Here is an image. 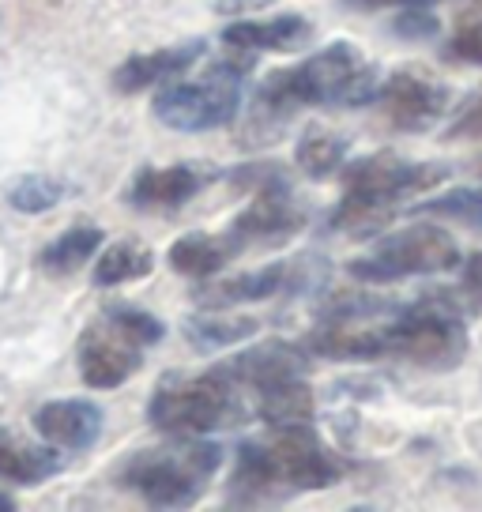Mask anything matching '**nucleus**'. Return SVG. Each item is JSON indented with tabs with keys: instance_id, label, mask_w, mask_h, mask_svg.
Returning <instances> with one entry per match:
<instances>
[{
	"instance_id": "obj_1",
	"label": "nucleus",
	"mask_w": 482,
	"mask_h": 512,
	"mask_svg": "<svg viewBox=\"0 0 482 512\" xmlns=\"http://www.w3.org/2000/svg\"><path fill=\"white\" fill-rule=\"evenodd\" d=\"M377 64L351 42H332L298 68H279L253 98V132H272L302 106H366L377 98ZM275 136V132H272Z\"/></svg>"
},
{
	"instance_id": "obj_2",
	"label": "nucleus",
	"mask_w": 482,
	"mask_h": 512,
	"mask_svg": "<svg viewBox=\"0 0 482 512\" xmlns=\"http://www.w3.org/2000/svg\"><path fill=\"white\" fill-rule=\"evenodd\" d=\"M373 362L377 358H400L418 369H456L467 358L471 332H467L464 309L449 294H426L411 305L381 302L370 313Z\"/></svg>"
},
{
	"instance_id": "obj_3",
	"label": "nucleus",
	"mask_w": 482,
	"mask_h": 512,
	"mask_svg": "<svg viewBox=\"0 0 482 512\" xmlns=\"http://www.w3.org/2000/svg\"><path fill=\"white\" fill-rule=\"evenodd\" d=\"M347 464L309 426H283L272 441H249L238 452L230 494L238 501H268L283 490H324L343 479Z\"/></svg>"
},
{
	"instance_id": "obj_4",
	"label": "nucleus",
	"mask_w": 482,
	"mask_h": 512,
	"mask_svg": "<svg viewBox=\"0 0 482 512\" xmlns=\"http://www.w3.org/2000/svg\"><path fill=\"white\" fill-rule=\"evenodd\" d=\"M449 177V166L411 162L392 151L370 155L343 166V200L332 211V230L351 238H370L400 211L415 192L437 189Z\"/></svg>"
},
{
	"instance_id": "obj_5",
	"label": "nucleus",
	"mask_w": 482,
	"mask_h": 512,
	"mask_svg": "<svg viewBox=\"0 0 482 512\" xmlns=\"http://www.w3.org/2000/svg\"><path fill=\"white\" fill-rule=\"evenodd\" d=\"M249 57H223L204 68L200 80H177L155 98V117L174 132H211L230 125L241 110V83Z\"/></svg>"
},
{
	"instance_id": "obj_6",
	"label": "nucleus",
	"mask_w": 482,
	"mask_h": 512,
	"mask_svg": "<svg viewBox=\"0 0 482 512\" xmlns=\"http://www.w3.org/2000/svg\"><path fill=\"white\" fill-rule=\"evenodd\" d=\"M234 411H238V384L226 381L219 369H211L185 381L181 377L162 381L147 407V418L159 433H170L177 441H196L226 426Z\"/></svg>"
},
{
	"instance_id": "obj_7",
	"label": "nucleus",
	"mask_w": 482,
	"mask_h": 512,
	"mask_svg": "<svg viewBox=\"0 0 482 512\" xmlns=\"http://www.w3.org/2000/svg\"><path fill=\"white\" fill-rule=\"evenodd\" d=\"M215 467H219V448L211 445L189 441L185 448H155L125 467V486H132L155 509H185L200 497Z\"/></svg>"
},
{
	"instance_id": "obj_8",
	"label": "nucleus",
	"mask_w": 482,
	"mask_h": 512,
	"mask_svg": "<svg viewBox=\"0 0 482 512\" xmlns=\"http://www.w3.org/2000/svg\"><path fill=\"white\" fill-rule=\"evenodd\" d=\"M460 245L449 230L434 223H415L407 230H396L373 245V253L354 260L347 272L362 283H392L407 275H441L460 268Z\"/></svg>"
},
{
	"instance_id": "obj_9",
	"label": "nucleus",
	"mask_w": 482,
	"mask_h": 512,
	"mask_svg": "<svg viewBox=\"0 0 482 512\" xmlns=\"http://www.w3.org/2000/svg\"><path fill=\"white\" fill-rule=\"evenodd\" d=\"M147 343L132 332L121 309L110 305L80 339V373L87 388H117L144 366Z\"/></svg>"
},
{
	"instance_id": "obj_10",
	"label": "nucleus",
	"mask_w": 482,
	"mask_h": 512,
	"mask_svg": "<svg viewBox=\"0 0 482 512\" xmlns=\"http://www.w3.org/2000/svg\"><path fill=\"white\" fill-rule=\"evenodd\" d=\"M452 102V91L434 76L418 72V68H403L392 72L381 87H377V106L385 113V121L400 132H426L437 125V117H445Z\"/></svg>"
},
{
	"instance_id": "obj_11",
	"label": "nucleus",
	"mask_w": 482,
	"mask_h": 512,
	"mask_svg": "<svg viewBox=\"0 0 482 512\" xmlns=\"http://www.w3.org/2000/svg\"><path fill=\"white\" fill-rule=\"evenodd\" d=\"M302 226H306V211L298 208L287 185H264L257 189V200L234 219L230 238L238 249L241 245H279L294 238Z\"/></svg>"
},
{
	"instance_id": "obj_12",
	"label": "nucleus",
	"mask_w": 482,
	"mask_h": 512,
	"mask_svg": "<svg viewBox=\"0 0 482 512\" xmlns=\"http://www.w3.org/2000/svg\"><path fill=\"white\" fill-rule=\"evenodd\" d=\"M309 366V358L302 354V347L294 343H260V347H249L241 351L238 358H230L223 366H215L226 381H234L238 388H268L275 381H287V377H302Z\"/></svg>"
},
{
	"instance_id": "obj_13",
	"label": "nucleus",
	"mask_w": 482,
	"mask_h": 512,
	"mask_svg": "<svg viewBox=\"0 0 482 512\" xmlns=\"http://www.w3.org/2000/svg\"><path fill=\"white\" fill-rule=\"evenodd\" d=\"M34 430L53 448H91L102 433V411L87 400H49L34 411Z\"/></svg>"
},
{
	"instance_id": "obj_14",
	"label": "nucleus",
	"mask_w": 482,
	"mask_h": 512,
	"mask_svg": "<svg viewBox=\"0 0 482 512\" xmlns=\"http://www.w3.org/2000/svg\"><path fill=\"white\" fill-rule=\"evenodd\" d=\"M309 27L302 16H275V19H241L230 23L223 31V42L234 49H249V53H290L309 42Z\"/></svg>"
},
{
	"instance_id": "obj_15",
	"label": "nucleus",
	"mask_w": 482,
	"mask_h": 512,
	"mask_svg": "<svg viewBox=\"0 0 482 512\" xmlns=\"http://www.w3.org/2000/svg\"><path fill=\"white\" fill-rule=\"evenodd\" d=\"M200 57H204V42H185V46H166L155 49V53H136V57H129L117 68L113 87L125 91V95H136V91H147L151 83H162L177 76V72H185Z\"/></svg>"
},
{
	"instance_id": "obj_16",
	"label": "nucleus",
	"mask_w": 482,
	"mask_h": 512,
	"mask_svg": "<svg viewBox=\"0 0 482 512\" xmlns=\"http://www.w3.org/2000/svg\"><path fill=\"white\" fill-rule=\"evenodd\" d=\"M204 181H208V174L196 170L193 162L159 166V170H144V174L132 181L129 200L136 208H177V204L193 200Z\"/></svg>"
},
{
	"instance_id": "obj_17",
	"label": "nucleus",
	"mask_w": 482,
	"mask_h": 512,
	"mask_svg": "<svg viewBox=\"0 0 482 512\" xmlns=\"http://www.w3.org/2000/svg\"><path fill=\"white\" fill-rule=\"evenodd\" d=\"M294 283V268L290 264H272V268H260V272H245L234 279H219L208 287H196V302L211 305V309H226V305L241 302H264L275 298L279 290H287Z\"/></svg>"
},
{
	"instance_id": "obj_18",
	"label": "nucleus",
	"mask_w": 482,
	"mask_h": 512,
	"mask_svg": "<svg viewBox=\"0 0 482 512\" xmlns=\"http://www.w3.org/2000/svg\"><path fill=\"white\" fill-rule=\"evenodd\" d=\"M260 403L257 411L260 418L272 426V430H283V426H309L313 422V388H309L302 377H287V381H275L268 388L257 392Z\"/></svg>"
},
{
	"instance_id": "obj_19",
	"label": "nucleus",
	"mask_w": 482,
	"mask_h": 512,
	"mask_svg": "<svg viewBox=\"0 0 482 512\" xmlns=\"http://www.w3.org/2000/svg\"><path fill=\"white\" fill-rule=\"evenodd\" d=\"M238 253V245L230 234L208 238V234H185L170 245V268L189 279H211L223 264H230Z\"/></svg>"
},
{
	"instance_id": "obj_20",
	"label": "nucleus",
	"mask_w": 482,
	"mask_h": 512,
	"mask_svg": "<svg viewBox=\"0 0 482 512\" xmlns=\"http://www.w3.org/2000/svg\"><path fill=\"white\" fill-rule=\"evenodd\" d=\"M57 452L42 445H27L19 441L12 430H0V479L19 482V486H34L57 475Z\"/></svg>"
},
{
	"instance_id": "obj_21",
	"label": "nucleus",
	"mask_w": 482,
	"mask_h": 512,
	"mask_svg": "<svg viewBox=\"0 0 482 512\" xmlns=\"http://www.w3.org/2000/svg\"><path fill=\"white\" fill-rule=\"evenodd\" d=\"M155 268V253L140 245V241H113L95 256V287H117V283H132L144 279Z\"/></svg>"
},
{
	"instance_id": "obj_22",
	"label": "nucleus",
	"mask_w": 482,
	"mask_h": 512,
	"mask_svg": "<svg viewBox=\"0 0 482 512\" xmlns=\"http://www.w3.org/2000/svg\"><path fill=\"white\" fill-rule=\"evenodd\" d=\"M102 249V230L91 223H80L72 226V230H65L61 238H53L42 249V256H38V264L46 268L49 275H72L80 272L83 264H91V256Z\"/></svg>"
},
{
	"instance_id": "obj_23",
	"label": "nucleus",
	"mask_w": 482,
	"mask_h": 512,
	"mask_svg": "<svg viewBox=\"0 0 482 512\" xmlns=\"http://www.w3.org/2000/svg\"><path fill=\"white\" fill-rule=\"evenodd\" d=\"M257 320L253 317H230V313H196V317L185 320V336L196 351H219V347H230V343H241V339L257 336Z\"/></svg>"
},
{
	"instance_id": "obj_24",
	"label": "nucleus",
	"mask_w": 482,
	"mask_h": 512,
	"mask_svg": "<svg viewBox=\"0 0 482 512\" xmlns=\"http://www.w3.org/2000/svg\"><path fill=\"white\" fill-rule=\"evenodd\" d=\"M294 159H298V166H302L309 177L324 181V177L339 174V170L347 166V140H343L339 132H332V128L313 125L302 132Z\"/></svg>"
},
{
	"instance_id": "obj_25",
	"label": "nucleus",
	"mask_w": 482,
	"mask_h": 512,
	"mask_svg": "<svg viewBox=\"0 0 482 512\" xmlns=\"http://www.w3.org/2000/svg\"><path fill=\"white\" fill-rule=\"evenodd\" d=\"M411 215H430V219H452L482 234V189H452L445 196L422 200L411 208Z\"/></svg>"
},
{
	"instance_id": "obj_26",
	"label": "nucleus",
	"mask_w": 482,
	"mask_h": 512,
	"mask_svg": "<svg viewBox=\"0 0 482 512\" xmlns=\"http://www.w3.org/2000/svg\"><path fill=\"white\" fill-rule=\"evenodd\" d=\"M68 196V189L61 181H53L46 174H31V177H19L16 185L8 189V204L23 215H38V211L57 208L61 200Z\"/></svg>"
},
{
	"instance_id": "obj_27",
	"label": "nucleus",
	"mask_w": 482,
	"mask_h": 512,
	"mask_svg": "<svg viewBox=\"0 0 482 512\" xmlns=\"http://www.w3.org/2000/svg\"><path fill=\"white\" fill-rule=\"evenodd\" d=\"M449 57L452 61L482 64V12H475L471 19L460 23V31L452 34L449 42Z\"/></svg>"
},
{
	"instance_id": "obj_28",
	"label": "nucleus",
	"mask_w": 482,
	"mask_h": 512,
	"mask_svg": "<svg viewBox=\"0 0 482 512\" xmlns=\"http://www.w3.org/2000/svg\"><path fill=\"white\" fill-rule=\"evenodd\" d=\"M437 31H441V23L430 8H403L396 19V34L403 38H434Z\"/></svg>"
},
{
	"instance_id": "obj_29",
	"label": "nucleus",
	"mask_w": 482,
	"mask_h": 512,
	"mask_svg": "<svg viewBox=\"0 0 482 512\" xmlns=\"http://www.w3.org/2000/svg\"><path fill=\"white\" fill-rule=\"evenodd\" d=\"M460 287H464L467 298L482 309V249L471 253L467 260H460Z\"/></svg>"
},
{
	"instance_id": "obj_30",
	"label": "nucleus",
	"mask_w": 482,
	"mask_h": 512,
	"mask_svg": "<svg viewBox=\"0 0 482 512\" xmlns=\"http://www.w3.org/2000/svg\"><path fill=\"white\" fill-rule=\"evenodd\" d=\"M449 136L452 140H464V136H482V95L467 106L456 121H452V128H449Z\"/></svg>"
},
{
	"instance_id": "obj_31",
	"label": "nucleus",
	"mask_w": 482,
	"mask_h": 512,
	"mask_svg": "<svg viewBox=\"0 0 482 512\" xmlns=\"http://www.w3.org/2000/svg\"><path fill=\"white\" fill-rule=\"evenodd\" d=\"M351 8H366V12H377V8H430L434 0H347Z\"/></svg>"
},
{
	"instance_id": "obj_32",
	"label": "nucleus",
	"mask_w": 482,
	"mask_h": 512,
	"mask_svg": "<svg viewBox=\"0 0 482 512\" xmlns=\"http://www.w3.org/2000/svg\"><path fill=\"white\" fill-rule=\"evenodd\" d=\"M260 4H268V0H223V4H219V8H223V12H249V8H260Z\"/></svg>"
},
{
	"instance_id": "obj_33",
	"label": "nucleus",
	"mask_w": 482,
	"mask_h": 512,
	"mask_svg": "<svg viewBox=\"0 0 482 512\" xmlns=\"http://www.w3.org/2000/svg\"><path fill=\"white\" fill-rule=\"evenodd\" d=\"M12 509H16V501H12V497L0 494V512H12Z\"/></svg>"
},
{
	"instance_id": "obj_34",
	"label": "nucleus",
	"mask_w": 482,
	"mask_h": 512,
	"mask_svg": "<svg viewBox=\"0 0 482 512\" xmlns=\"http://www.w3.org/2000/svg\"><path fill=\"white\" fill-rule=\"evenodd\" d=\"M471 12H482V0H471Z\"/></svg>"
}]
</instances>
